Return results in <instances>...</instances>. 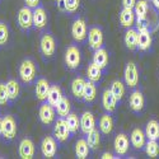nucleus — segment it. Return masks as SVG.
<instances>
[{"label":"nucleus","mask_w":159,"mask_h":159,"mask_svg":"<svg viewBox=\"0 0 159 159\" xmlns=\"http://www.w3.org/2000/svg\"><path fill=\"white\" fill-rule=\"evenodd\" d=\"M47 24V14L43 8H34L33 10V25L38 30H42Z\"/></svg>","instance_id":"18"},{"label":"nucleus","mask_w":159,"mask_h":159,"mask_svg":"<svg viewBox=\"0 0 159 159\" xmlns=\"http://www.w3.org/2000/svg\"><path fill=\"white\" fill-rule=\"evenodd\" d=\"M111 92L113 93V96L117 98V101H121L125 96V85L122 84V82L120 80H115L111 85Z\"/></svg>","instance_id":"35"},{"label":"nucleus","mask_w":159,"mask_h":159,"mask_svg":"<svg viewBox=\"0 0 159 159\" xmlns=\"http://www.w3.org/2000/svg\"><path fill=\"white\" fill-rule=\"evenodd\" d=\"M88 42L93 50H98L103 45V32L98 27L90 28L88 32Z\"/></svg>","instance_id":"9"},{"label":"nucleus","mask_w":159,"mask_h":159,"mask_svg":"<svg viewBox=\"0 0 159 159\" xmlns=\"http://www.w3.org/2000/svg\"><path fill=\"white\" fill-rule=\"evenodd\" d=\"M87 75H88V79L90 82H99L101 78H102V68L94 62H92L89 66H88V70H87Z\"/></svg>","instance_id":"30"},{"label":"nucleus","mask_w":159,"mask_h":159,"mask_svg":"<svg viewBox=\"0 0 159 159\" xmlns=\"http://www.w3.org/2000/svg\"><path fill=\"white\" fill-rule=\"evenodd\" d=\"M62 2H64V0H55V3H56L61 9H64V4H62Z\"/></svg>","instance_id":"47"},{"label":"nucleus","mask_w":159,"mask_h":159,"mask_svg":"<svg viewBox=\"0 0 159 159\" xmlns=\"http://www.w3.org/2000/svg\"><path fill=\"white\" fill-rule=\"evenodd\" d=\"M39 47H41V52L46 56V57H51L52 55L55 54V39L51 34H43L41 41H39Z\"/></svg>","instance_id":"7"},{"label":"nucleus","mask_w":159,"mask_h":159,"mask_svg":"<svg viewBox=\"0 0 159 159\" xmlns=\"http://www.w3.org/2000/svg\"><path fill=\"white\" fill-rule=\"evenodd\" d=\"M2 135L8 140L14 139V136L17 135V122H16V120H14V117L13 116H5L3 118Z\"/></svg>","instance_id":"5"},{"label":"nucleus","mask_w":159,"mask_h":159,"mask_svg":"<svg viewBox=\"0 0 159 159\" xmlns=\"http://www.w3.org/2000/svg\"><path fill=\"white\" fill-rule=\"evenodd\" d=\"M9 39V30L5 23H0V45H7Z\"/></svg>","instance_id":"41"},{"label":"nucleus","mask_w":159,"mask_h":159,"mask_svg":"<svg viewBox=\"0 0 159 159\" xmlns=\"http://www.w3.org/2000/svg\"><path fill=\"white\" fill-rule=\"evenodd\" d=\"M99 130L103 132L104 135H108L113 130V120L112 117L108 115H103L99 120Z\"/></svg>","instance_id":"31"},{"label":"nucleus","mask_w":159,"mask_h":159,"mask_svg":"<svg viewBox=\"0 0 159 159\" xmlns=\"http://www.w3.org/2000/svg\"><path fill=\"white\" fill-rule=\"evenodd\" d=\"M145 22L148 24V28L150 32H154L159 28V10L157 8H150L149 7V10L145 16Z\"/></svg>","instance_id":"14"},{"label":"nucleus","mask_w":159,"mask_h":159,"mask_svg":"<svg viewBox=\"0 0 159 159\" xmlns=\"http://www.w3.org/2000/svg\"><path fill=\"white\" fill-rule=\"evenodd\" d=\"M135 4H136V0H122V5H124V8L134 9Z\"/></svg>","instance_id":"43"},{"label":"nucleus","mask_w":159,"mask_h":159,"mask_svg":"<svg viewBox=\"0 0 159 159\" xmlns=\"http://www.w3.org/2000/svg\"><path fill=\"white\" fill-rule=\"evenodd\" d=\"M145 136L149 140L159 139V122L157 120H150L145 126Z\"/></svg>","instance_id":"24"},{"label":"nucleus","mask_w":159,"mask_h":159,"mask_svg":"<svg viewBox=\"0 0 159 159\" xmlns=\"http://www.w3.org/2000/svg\"><path fill=\"white\" fill-rule=\"evenodd\" d=\"M50 90V84L46 79H39L36 83V97L38 101H45L47 99V94Z\"/></svg>","instance_id":"21"},{"label":"nucleus","mask_w":159,"mask_h":159,"mask_svg":"<svg viewBox=\"0 0 159 159\" xmlns=\"http://www.w3.org/2000/svg\"><path fill=\"white\" fill-rule=\"evenodd\" d=\"M129 104H130V108L131 111H134L136 113H139L143 108H144V104H145V99L144 96L140 90H134L130 96L129 99Z\"/></svg>","instance_id":"12"},{"label":"nucleus","mask_w":159,"mask_h":159,"mask_svg":"<svg viewBox=\"0 0 159 159\" xmlns=\"http://www.w3.org/2000/svg\"><path fill=\"white\" fill-rule=\"evenodd\" d=\"M152 32L149 31H144V32H139V37H138V48L140 51H147L152 46Z\"/></svg>","instance_id":"23"},{"label":"nucleus","mask_w":159,"mask_h":159,"mask_svg":"<svg viewBox=\"0 0 159 159\" xmlns=\"http://www.w3.org/2000/svg\"><path fill=\"white\" fill-rule=\"evenodd\" d=\"M138 37H139V32L138 30H132L129 28L125 33V45L129 50L134 51L138 48Z\"/></svg>","instance_id":"22"},{"label":"nucleus","mask_w":159,"mask_h":159,"mask_svg":"<svg viewBox=\"0 0 159 159\" xmlns=\"http://www.w3.org/2000/svg\"><path fill=\"white\" fill-rule=\"evenodd\" d=\"M152 4L154 8H157L159 10V0H152Z\"/></svg>","instance_id":"46"},{"label":"nucleus","mask_w":159,"mask_h":159,"mask_svg":"<svg viewBox=\"0 0 159 159\" xmlns=\"http://www.w3.org/2000/svg\"><path fill=\"white\" fill-rule=\"evenodd\" d=\"M136 30L138 32H144V31H149L148 28V24L145 22V19H136ZM150 32V31H149Z\"/></svg>","instance_id":"42"},{"label":"nucleus","mask_w":159,"mask_h":159,"mask_svg":"<svg viewBox=\"0 0 159 159\" xmlns=\"http://www.w3.org/2000/svg\"><path fill=\"white\" fill-rule=\"evenodd\" d=\"M10 101L5 83H0V106H5Z\"/></svg>","instance_id":"40"},{"label":"nucleus","mask_w":159,"mask_h":159,"mask_svg":"<svg viewBox=\"0 0 159 159\" xmlns=\"http://www.w3.org/2000/svg\"><path fill=\"white\" fill-rule=\"evenodd\" d=\"M25 2V4H27V7H30V8H37L38 7V4H39V0H24Z\"/></svg>","instance_id":"44"},{"label":"nucleus","mask_w":159,"mask_h":159,"mask_svg":"<svg viewBox=\"0 0 159 159\" xmlns=\"http://www.w3.org/2000/svg\"><path fill=\"white\" fill-rule=\"evenodd\" d=\"M70 129L66 124V120H64V117L60 118L55 122V127H54V134H55V138L59 140V141H65L68 140V138L70 136Z\"/></svg>","instance_id":"8"},{"label":"nucleus","mask_w":159,"mask_h":159,"mask_svg":"<svg viewBox=\"0 0 159 159\" xmlns=\"http://www.w3.org/2000/svg\"><path fill=\"white\" fill-rule=\"evenodd\" d=\"M64 9L69 13H75L78 11L79 7H80V0H64Z\"/></svg>","instance_id":"39"},{"label":"nucleus","mask_w":159,"mask_h":159,"mask_svg":"<svg viewBox=\"0 0 159 159\" xmlns=\"http://www.w3.org/2000/svg\"><path fill=\"white\" fill-rule=\"evenodd\" d=\"M2 130H3V118L0 117V135H2Z\"/></svg>","instance_id":"48"},{"label":"nucleus","mask_w":159,"mask_h":159,"mask_svg":"<svg viewBox=\"0 0 159 159\" xmlns=\"http://www.w3.org/2000/svg\"><path fill=\"white\" fill-rule=\"evenodd\" d=\"M62 98V93H61V89L59 85H52L50 87V90H48V94H47V102L56 107L57 103L61 101Z\"/></svg>","instance_id":"26"},{"label":"nucleus","mask_w":159,"mask_h":159,"mask_svg":"<svg viewBox=\"0 0 159 159\" xmlns=\"http://www.w3.org/2000/svg\"><path fill=\"white\" fill-rule=\"evenodd\" d=\"M145 153H147L150 158H157L159 154V144L158 140H149L145 144Z\"/></svg>","instance_id":"37"},{"label":"nucleus","mask_w":159,"mask_h":159,"mask_svg":"<svg viewBox=\"0 0 159 159\" xmlns=\"http://www.w3.org/2000/svg\"><path fill=\"white\" fill-rule=\"evenodd\" d=\"M80 127L84 134H88L89 131H92L93 129H96V120L94 116L90 112H84L80 117Z\"/></svg>","instance_id":"20"},{"label":"nucleus","mask_w":159,"mask_h":159,"mask_svg":"<svg viewBox=\"0 0 159 159\" xmlns=\"http://www.w3.org/2000/svg\"><path fill=\"white\" fill-rule=\"evenodd\" d=\"M85 80L83 78H75L73 83H71V93L74 97H76L78 99L83 98V93H84V88H85Z\"/></svg>","instance_id":"25"},{"label":"nucleus","mask_w":159,"mask_h":159,"mask_svg":"<svg viewBox=\"0 0 159 159\" xmlns=\"http://www.w3.org/2000/svg\"><path fill=\"white\" fill-rule=\"evenodd\" d=\"M65 64L71 70L76 69L79 66V64H80V51L76 46L68 47L65 52Z\"/></svg>","instance_id":"3"},{"label":"nucleus","mask_w":159,"mask_h":159,"mask_svg":"<svg viewBox=\"0 0 159 159\" xmlns=\"http://www.w3.org/2000/svg\"><path fill=\"white\" fill-rule=\"evenodd\" d=\"M57 150L56 140L52 136H46L41 143V152L46 158H54Z\"/></svg>","instance_id":"10"},{"label":"nucleus","mask_w":159,"mask_h":159,"mask_svg":"<svg viewBox=\"0 0 159 159\" xmlns=\"http://www.w3.org/2000/svg\"><path fill=\"white\" fill-rule=\"evenodd\" d=\"M36 65L32 60H24L19 66V76L23 83H32L36 78Z\"/></svg>","instance_id":"1"},{"label":"nucleus","mask_w":159,"mask_h":159,"mask_svg":"<svg viewBox=\"0 0 159 159\" xmlns=\"http://www.w3.org/2000/svg\"><path fill=\"white\" fill-rule=\"evenodd\" d=\"M87 135V141H88V145H89V148L92 149H97L99 148V144H101V135H99V132L93 129L92 131H89Z\"/></svg>","instance_id":"33"},{"label":"nucleus","mask_w":159,"mask_h":159,"mask_svg":"<svg viewBox=\"0 0 159 159\" xmlns=\"http://www.w3.org/2000/svg\"><path fill=\"white\" fill-rule=\"evenodd\" d=\"M101 158H102V159H113L115 157H113L111 153H103Z\"/></svg>","instance_id":"45"},{"label":"nucleus","mask_w":159,"mask_h":159,"mask_svg":"<svg viewBox=\"0 0 159 159\" xmlns=\"http://www.w3.org/2000/svg\"><path fill=\"white\" fill-rule=\"evenodd\" d=\"M97 96V88L94 85V82H87L85 83V88H84V93H83V99L88 103L93 102L96 99Z\"/></svg>","instance_id":"29"},{"label":"nucleus","mask_w":159,"mask_h":159,"mask_svg":"<svg viewBox=\"0 0 159 159\" xmlns=\"http://www.w3.org/2000/svg\"><path fill=\"white\" fill-rule=\"evenodd\" d=\"M39 120H41L42 124L45 125H50L52 124V121L55 120V110H54V106H51L50 103H45L39 107Z\"/></svg>","instance_id":"11"},{"label":"nucleus","mask_w":159,"mask_h":159,"mask_svg":"<svg viewBox=\"0 0 159 159\" xmlns=\"http://www.w3.org/2000/svg\"><path fill=\"white\" fill-rule=\"evenodd\" d=\"M87 24L83 19L78 18L74 20L73 25H71V36L75 39L76 42H83L84 39L87 38Z\"/></svg>","instance_id":"4"},{"label":"nucleus","mask_w":159,"mask_h":159,"mask_svg":"<svg viewBox=\"0 0 159 159\" xmlns=\"http://www.w3.org/2000/svg\"><path fill=\"white\" fill-rule=\"evenodd\" d=\"M136 16H135V11L134 9H129V8H124L120 13V23L122 27L126 28H131L135 23Z\"/></svg>","instance_id":"16"},{"label":"nucleus","mask_w":159,"mask_h":159,"mask_svg":"<svg viewBox=\"0 0 159 159\" xmlns=\"http://www.w3.org/2000/svg\"><path fill=\"white\" fill-rule=\"evenodd\" d=\"M66 124H68V126H69V129H70V131L73 132H76L78 131V129L80 127V120H79V117L75 115V113H69L68 116H66Z\"/></svg>","instance_id":"38"},{"label":"nucleus","mask_w":159,"mask_h":159,"mask_svg":"<svg viewBox=\"0 0 159 159\" xmlns=\"http://www.w3.org/2000/svg\"><path fill=\"white\" fill-rule=\"evenodd\" d=\"M94 56H93V62L97 64L99 68L104 69L106 66H107L108 64V54L107 51H106L104 48H98V50H94Z\"/></svg>","instance_id":"27"},{"label":"nucleus","mask_w":159,"mask_h":159,"mask_svg":"<svg viewBox=\"0 0 159 159\" xmlns=\"http://www.w3.org/2000/svg\"><path fill=\"white\" fill-rule=\"evenodd\" d=\"M55 108H56V112L60 117H66L70 113V102H69V99L62 97Z\"/></svg>","instance_id":"34"},{"label":"nucleus","mask_w":159,"mask_h":159,"mask_svg":"<svg viewBox=\"0 0 159 159\" xmlns=\"http://www.w3.org/2000/svg\"><path fill=\"white\" fill-rule=\"evenodd\" d=\"M19 155L23 159H32L34 155V144L30 139H23L19 144Z\"/></svg>","instance_id":"15"},{"label":"nucleus","mask_w":159,"mask_h":159,"mask_svg":"<svg viewBox=\"0 0 159 159\" xmlns=\"http://www.w3.org/2000/svg\"><path fill=\"white\" fill-rule=\"evenodd\" d=\"M7 89H8V94L10 101H14L18 96H19V84L14 79H10L7 83Z\"/></svg>","instance_id":"36"},{"label":"nucleus","mask_w":159,"mask_h":159,"mask_svg":"<svg viewBox=\"0 0 159 159\" xmlns=\"http://www.w3.org/2000/svg\"><path fill=\"white\" fill-rule=\"evenodd\" d=\"M113 147H115V152L118 155H125L129 152V147H130V143H129V138L125 134H118L115 139L113 143Z\"/></svg>","instance_id":"13"},{"label":"nucleus","mask_w":159,"mask_h":159,"mask_svg":"<svg viewBox=\"0 0 159 159\" xmlns=\"http://www.w3.org/2000/svg\"><path fill=\"white\" fill-rule=\"evenodd\" d=\"M125 83L129 88H135L139 83V71L134 62H127L124 71Z\"/></svg>","instance_id":"2"},{"label":"nucleus","mask_w":159,"mask_h":159,"mask_svg":"<svg viewBox=\"0 0 159 159\" xmlns=\"http://www.w3.org/2000/svg\"><path fill=\"white\" fill-rule=\"evenodd\" d=\"M116 103H117V98L113 96L111 89L104 90L103 96H102V104H103L104 110L107 112H113L116 108Z\"/></svg>","instance_id":"19"},{"label":"nucleus","mask_w":159,"mask_h":159,"mask_svg":"<svg viewBox=\"0 0 159 159\" xmlns=\"http://www.w3.org/2000/svg\"><path fill=\"white\" fill-rule=\"evenodd\" d=\"M18 23L20 28L23 30H31L33 25V11L30 7H24L18 13Z\"/></svg>","instance_id":"6"},{"label":"nucleus","mask_w":159,"mask_h":159,"mask_svg":"<svg viewBox=\"0 0 159 159\" xmlns=\"http://www.w3.org/2000/svg\"><path fill=\"white\" fill-rule=\"evenodd\" d=\"M75 154H76V158H79V159H85L88 157L89 145H88L87 140L80 139V140L76 141V144H75Z\"/></svg>","instance_id":"28"},{"label":"nucleus","mask_w":159,"mask_h":159,"mask_svg":"<svg viewBox=\"0 0 159 159\" xmlns=\"http://www.w3.org/2000/svg\"><path fill=\"white\" fill-rule=\"evenodd\" d=\"M145 139H147V136H145V132L141 129H134L130 135V141L132 147L136 149H141L145 147V144H147Z\"/></svg>","instance_id":"17"},{"label":"nucleus","mask_w":159,"mask_h":159,"mask_svg":"<svg viewBox=\"0 0 159 159\" xmlns=\"http://www.w3.org/2000/svg\"><path fill=\"white\" fill-rule=\"evenodd\" d=\"M149 10V4L147 0H138L135 7H134V11H135V16L136 19H143L147 16V13Z\"/></svg>","instance_id":"32"}]
</instances>
